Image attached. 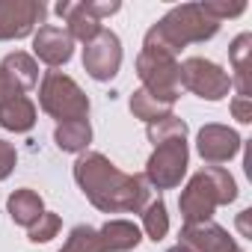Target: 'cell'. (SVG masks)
<instances>
[{"instance_id": "6da1fadb", "label": "cell", "mask_w": 252, "mask_h": 252, "mask_svg": "<svg viewBox=\"0 0 252 252\" xmlns=\"http://www.w3.org/2000/svg\"><path fill=\"white\" fill-rule=\"evenodd\" d=\"M74 178L101 211H140L149 202L146 178L119 172L104 155H83L74 163Z\"/></svg>"}, {"instance_id": "7a4b0ae2", "label": "cell", "mask_w": 252, "mask_h": 252, "mask_svg": "<svg viewBox=\"0 0 252 252\" xmlns=\"http://www.w3.org/2000/svg\"><path fill=\"white\" fill-rule=\"evenodd\" d=\"M220 30V21L211 18L205 12V6L199 3H187V6H178L172 9L160 24H155L146 36V51H158V54H166L175 60V54L190 45V42H205L211 39L214 33Z\"/></svg>"}, {"instance_id": "3957f363", "label": "cell", "mask_w": 252, "mask_h": 252, "mask_svg": "<svg viewBox=\"0 0 252 252\" xmlns=\"http://www.w3.org/2000/svg\"><path fill=\"white\" fill-rule=\"evenodd\" d=\"M237 196L234 178L222 169V166H208L202 172H196L187 184V190L181 193V214L187 225H199L208 222L217 205H228Z\"/></svg>"}, {"instance_id": "277c9868", "label": "cell", "mask_w": 252, "mask_h": 252, "mask_svg": "<svg viewBox=\"0 0 252 252\" xmlns=\"http://www.w3.org/2000/svg\"><path fill=\"white\" fill-rule=\"evenodd\" d=\"M39 101H42V110L51 113L60 122L86 119V113H89V98L63 71H48L45 74L42 89H39Z\"/></svg>"}, {"instance_id": "5b68a950", "label": "cell", "mask_w": 252, "mask_h": 252, "mask_svg": "<svg viewBox=\"0 0 252 252\" xmlns=\"http://www.w3.org/2000/svg\"><path fill=\"white\" fill-rule=\"evenodd\" d=\"M137 68H140V77L146 83V92L172 107L175 98L181 95V65H175V60L166 54L143 51Z\"/></svg>"}, {"instance_id": "8992f818", "label": "cell", "mask_w": 252, "mask_h": 252, "mask_svg": "<svg viewBox=\"0 0 252 252\" xmlns=\"http://www.w3.org/2000/svg\"><path fill=\"white\" fill-rule=\"evenodd\" d=\"M187 172V143L184 140H163L158 143L155 155L149 158L146 178L158 190H169L181 184V175Z\"/></svg>"}, {"instance_id": "52a82bcc", "label": "cell", "mask_w": 252, "mask_h": 252, "mask_svg": "<svg viewBox=\"0 0 252 252\" xmlns=\"http://www.w3.org/2000/svg\"><path fill=\"white\" fill-rule=\"evenodd\" d=\"M181 86H187L190 92H196L199 98H208V101H220L228 95L231 89V77L211 60H187L181 65Z\"/></svg>"}, {"instance_id": "ba28073f", "label": "cell", "mask_w": 252, "mask_h": 252, "mask_svg": "<svg viewBox=\"0 0 252 252\" xmlns=\"http://www.w3.org/2000/svg\"><path fill=\"white\" fill-rule=\"evenodd\" d=\"M83 65H86L89 77H95V80H110V77H116V71H119V65H122V48H119L116 33H110V30L101 27V33L86 42Z\"/></svg>"}, {"instance_id": "9c48e42d", "label": "cell", "mask_w": 252, "mask_h": 252, "mask_svg": "<svg viewBox=\"0 0 252 252\" xmlns=\"http://www.w3.org/2000/svg\"><path fill=\"white\" fill-rule=\"evenodd\" d=\"M119 3H60L57 12L68 21V36L71 39H95L101 33V15L116 12Z\"/></svg>"}, {"instance_id": "30bf717a", "label": "cell", "mask_w": 252, "mask_h": 252, "mask_svg": "<svg viewBox=\"0 0 252 252\" xmlns=\"http://www.w3.org/2000/svg\"><path fill=\"white\" fill-rule=\"evenodd\" d=\"M45 18L42 3L30 0H0V39H21Z\"/></svg>"}, {"instance_id": "8fae6325", "label": "cell", "mask_w": 252, "mask_h": 252, "mask_svg": "<svg viewBox=\"0 0 252 252\" xmlns=\"http://www.w3.org/2000/svg\"><path fill=\"white\" fill-rule=\"evenodd\" d=\"M240 152V137L222 125H208L199 131V155L208 163H225Z\"/></svg>"}, {"instance_id": "7c38bea8", "label": "cell", "mask_w": 252, "mask_h": 252, "mask_svg": "<svg viewBox=\"0 0 252 252\" xmlns=\"http://www.w3.org/2000/svg\"><path fill=\"white\" fill-rule=\"evenodd\" d=\"M181 246H187L190 252H228L237 243L217 222H199V225H184Z\"/></svg>"}, {"instance_id": "4fadbf2b", "label": "cell", "mask_w": 252, "mask_h": 252, "mask_svg": "<svg viewBox=\"0 0 252 252\" xmlns=\"http://www.w3.org/2000/svg\"><path fill=\"white\" fill-rule=\"evenodd\" d=\"M36 57L48 65H63L71 60V36L63 30V27H54V24H45L39 33H36Z\"/></svg>"}, {"instance_id": "5bb4252c", "label": "cell", "mask_w": 252, "mask_h": 252, "mask_svg": "<svg viewBox=\"0 0 252 252\" xmlns=\"http://www.w3.org/2000/svg\"><path fill=\"white\" fill-rule=\"evenodd\" d=\"M33 122H36V107L27 95H18V98H9L0 104V125L6 131H15V134L30 131Z\"/></svg>"}, {"instance_id": "9a60e30c", "label": "cell", "mask_w": 252, "mask_h": 252, "mask_svg": "<svg viewBox=\"0 0 252 252\" xmlns=\"http://www.w3.org/2000/svg\"><path fill=\"white\" fill-rule=\"evenodd\" d=\"M98 237H101L104 252H125V249H134L143 240L140 237V228L134 222H128V220H110L98 231Z\"/></svg>"}, {"instance_id": "2e32d148", "label": "cell", "mask_w": 252, "mask_h": 252, "mask_svg": "<svg viewBox=\"0 0 252 252\" xmlns=\"http://www.w3.org/2000/svg\"><path fill=\"white\" fill-rule=\"evenodd\" d=\"M9 214H12V220L18 222V225H33L42 214H45V205H42V199H39V193H33L30 187H24V190H15L12 196H9Z\"/></svg>"}, {"instance_id": "e0dca14e", "label": "cell", "mask_w": 252, "mask_h": 252, "mask_svg": "<svg viewBox=\"0 0 252 252\" xmlns=\"http://www.w3.org/2000/svg\"><path fill=\"white\" fill-rule=\"evenodd\" d=\"M54 140L63 152H83L92 140V128L86 119H74V122H60L57 131H54Z\"/></svg>"}, {"instance_id": "ac0fdd59", "label": "cell", "mask_w": 252, "mask_h": 252, "mask_svg": "<svg viewBox=\"0 0 252 252\" xmlns=\"http://www.w3.org/2000/svg\"><path fill=\"white\" fill-rule=\"evenodd\" d=\"M0 68H3L21 89H30V86L39 83V65H36L33 57H27V54H9Z\"/></svg>"}, {"instance_id": "d6986e66", "label": "cell", "mask_w": 252, "mask_h": 252, "mask_svg": "<svg viewBox=\"0 0 252 252\" xmlns=\"http://www.w3.org/2000/svg\"><path fill=\"white\" fill-rule=\"evenodd\" d=\"M131 110H134V116H137V119H143V122H149V125H155V122H160V119L172 116V107H169V104H163V101H158V98H155V95H149L146 89L134 92V98H131Z\"/></svg>"}, {"instance_id": "ffe728a7", "label": "cell", "mask_w": 252, "mask_h": 252, "mask_svg": "<svg viewBox=\"0 0 252 252\" xmlns=\"http://www.w3.org/2000/svg\"><path fill=\"white\" fill-rule=\"evenodd\" d=\"M249 45H252V36H249V33L237 36L234 45H231V63H234V71H237V74H234V83H237L240 98H252V95H249V65H246Z\"/></svg>"}, {"instance_id": "44dd1931", "label": "cell", "mask_w": 252, "mask_h": 252, "mask_svg": "<svg viewBox=\"0 0 252 252\" xmlns=\"http://www.w3.org/2000/svg\"><path fill=\"white\" fill-rule=\"evenodd\" d=\"M60 252H104V246H101V237H98L95 228L77 225V228L68 234V240H65V246H63Z\"/></svg>"}, {"instance_id": "7402d4cb", "label": "cell", "mask_w": 252, "mask_h": 252, "mask_svg": "<svg viewBox=\"0 0 252 252\" xmlns=\"http://www.w3.org/2000/svg\"><path fill=\"white\" fill-rule=\"evenodd\" d=\"M184 137H187V125L181 119H175V116H166V119L149 125V140L155 146L163 143V140H184Z\"/></svg>"}, {"instance_id": "603a6c76", "label": "cell", "mask_w": 252, "mask_h": 252, "mask_svg": "<svg viewBox=\"0 0 252 252\" xmlns=\"http://www.w3.org/2000/svg\"><path fill=\"white\" fill-rule=\"evenodd\" d=\"M143 222H146V231H149V237L152 240H163L166 237V231H169V217H166V205L158 199V202H152L149 208H146V214H143Z\"/></svg>"}, {"instance_id": "cb8c5ba5", "label": "cell", "mask_w": 252, "mask_h": 252, "mask_svg": "<svg viewBox=\"0 0 252 252\" xmlns=\"http://www.w3.org/2000/svg\"><path fill=\"white\" fill-rule=\"evenodd\" d=\"M57 231H60V217L45 211V214L30 225V240H33V243H48L51 237H57Z\"/></svg>"}, {"instance_id": "d4e9b609", "label": "cell", "mask_w": 252, "mask_h": 252, "mask_svg": "<svg viewBox=\"0 0 252 252\" xmlns=\"http://www.w3.org/2000/svg\"><path fill=\"white\" fill-rule=\"evenodd\" d=\"M12 166H15V149H12L9 143L0 140V181L12 172Z\"/></svg>"}, {"instance_id": "484cf974", "label": "cell", "mask_w": 252, "mask_h": 252, "mask_svg": "<svg viewBox=\"0 0 252 252\" xmlns=\"http://www.w3.org/2000/svg\"><path fill=\"white\" fill-rule=\"evenodd\" d=\"M231 110H234V119H237V122H243V125L252 122V98H240V95H237V98L231 101Z\"/></svg>"}, {"instance_id": "4316f807", "label": "cell", "mask_w": 252, "mask_h": 252, "mask_svg": "<svg viewBox=\"0 0 252 252\" xmlns=\"http://www.w3.org/2000/svg\"><path fill=\"white\" fill-rule=\"evenodd\" d=\"M166 252H190V249H187V246H181V243H178V246H172V249H166Z\"/></svg>"}, {"instance_id": "83f0119b", "label": "cell", "mask_w": 252, "mask_h": 252, "mask_svg": "<svg viewBox=\"0 0 252 252\" xmlns=\"http://www.w3.org/2000/svg\"><path fill=\"white\" fill-rule=\"evenodd\" d=\"M228 252H240V249H237V246H231V249H228Z\"/></svg>"}]
</instances>
